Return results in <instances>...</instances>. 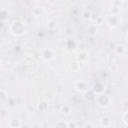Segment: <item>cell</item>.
<instances>
[{"label": "cell", "mask_w": 128, "mask_h": 128, "mask_svg": "<svg viewBox=\"0 0 128 128\" xmlns=\"http://www.w3.org/2000/svg\"><path fill=\"white\" fill-rule=\"evenodd\" d=\"M111 97L109 95H107L106 93L104 92H101V93H98L96 94V97H95V103L101 107V108H107L110 106L111 104Z\"/></svg>", "instance_id": "6da1fadb"}, {"label": "cell", "mask_w": 128, "mask_h": 128, "mask_svg": "<svg viewBox=\"0 0 128 128\" xmlns=\"http://www.w3.org/2000/svg\"><path fill=\"white\" fill-rule=\"evenodd\" d=\"M10 32L15 36H22L25 33V25L22 21H13L9 27Z\"/></svg>", "instance_id": "7a4b0ae2"}, {"label": "cell", "mask_w": 128, "mask_h": 128, "mask_svg": "<svg viewBox=\"0 0 128 128\" xmlns=\"http://www.w3.org/2000/svg\"><path fill=\"white\" fill-rule=\"evenodd\" d=\"M107 23L111 29H114L120 25L121 17L119 16V14H111V16H109L107 19Z\"/></svg>", "instance_id": "3957f363"}, {"label": "cell", "mask_w": 128, "mask_h": 128, "mask_svg": "<svg viewBox=\"0 0 128 128\" xmlns=\"http://www.w3.org/2000/svg\"><path fill=\"white\" fill-rule=\"evenodd\" d=\"M55 57V51L52 49V48H44L41 50V58L48 62V61H51L53 60Z\"/></svg>", "instance_id": "277c9868"}, {"label": "cell", "mask_w": 128, "mask_h": 128, "mask_svg": "<svg viewBox=\"0 0 128 128\" xmlns=\"http://www.w3.org/2000/svg\"><path fill=\"white\" fill-rule=\"evenodd\" d=\"M107 64L109 69L112 72H117L118 71V64H117V59L115 54H109L107 57Z\"/></svg>", "instance_id": "5b68a950"}, {"label": "cell", "mask_w": 128, "mask_h": 128, "mask_svg": "<svg viewBox=\"0 0 128 128\" xmlns=\"http://www.w3.org/2000/svg\"><path fill=\"white\" fill-rule=\"evenodd\" d=\"M74 89L77 91V92H80V93H83L85 92L86 90H88V83L84 80H78L74 83Z\"/></svg>", "instance_id": "8992f818"}, {"label": "cell", "mask_w": 128, "mask_h": 128, "mask_svg": "<svg viewBox=\"0 0 128 128\" xmlns=\"http://www.w3.org/2000/svg\"><path fill=\"white\" fill-rule=\"evenodd\" d=\"M95 97H96V94L91 89H88L85 92H83V98L88 102H95Z\"/></svg>", "instance_id": "52a82bcc"}, {"label": "cell", "mask_w": 128, "mask_h": 128, "mask_svg": "<svg viewBox=\"0 0 128 128\" xmlns=\"http://www.w3.org/2000/svg\"><path fill=\"white\" fill-rule=\"evenodd\" d=\"M99 124L102 127H111L113 125V121L109 116H102L99 119Z\"/></svg>", "instance_id": "ba28073f"}, {"label": "cell", "mask_w": 128, "mask_h": 128, "mask_svg": "<svg viewBox=\"0 0 128 128\" xmlns=\"http://www.w3.org/2000/svg\"><path fill=\"white\" fill-rule=\"evenodd\" d=\"M49 108V102L46 100H42L37 104V109L40 112H46Z\"/></svg>", "instance_id": "9c48e42d"}, {"label": "cell", "mask_w": 128, "mask_h": 128, "mask_svg": "<svg viewBox=\"0 0 128 128\" xmlns=\"http://www.w3.org/2000/svg\"><path fill=\"white\" fill-rule=\"evenodd\" d=\"M88 59V54L85 52V51H80L76 54V60L81 62V63H84L86 62Z\"/></svg>", "instance_id": "30bf717a"}, {"label": "cell", "mask_w": 128, "mask_h": 128, "mask_svg": "<svg viewBox=\"0 0 128 128\" xmlns=\"http://www.w3.org/2000/svg\"><path fill=\"white\" fill-rule=\"evenodd\" d=\"M81 64H82L81 62L75 60V61H73V62H71L69 64V68L71 69L72 72H78L81 69Z\"/></svg>", "instance_id": "8fae6325"}, {"label": "cell", "mask_w": 128, "mask_h": 128, "mask_svg": "<svg viewBox=\"0 0 128 128\" xmlns=\"http://www.w3.org/2000/svg\"><path fill=\"white\" fill-rule=\"evenodd\" d=\"M9 127L10 128H20V127H22V121L20 120V119H12V120H10L9 121Z\"/></svg>", "instance_id": "7c38bea8"}, {"label": "cell", "mask_w": 128, "mask_h": 128, "mask_svg": "<svg viewBox=\"0 0 128 128\" xmlns=\"http://www.w3.org/2000/svg\"><path fill=\"white\" fill-rule=\"evenodd\" d=\"M87 32L90 36H95L98 32V28L96 24H89L87 27Z\"/></svg>", "instance_id": "4fadbf2b"}, {"label": "cell", "mask_w": 128, "mask_h": 128, "mask_svg": "<svg viewBox=\"0 0 128 128\" xmlns=\"http://www.w3.org/2000/svg\"><path fill=\"white\" fill-rule=\"evenodd\" d=\"M71 107L69 106V105H62L61 106V108H60V112L63 114V115H65V116H69L70 114H71Z\"/></svg>", "instance_id": "5bb4252c"}, {"label": "cell", "mask_w": 128, "mask_h": 128, "mask_svg": "<svg viewBox=\"0 0 128 128\" xmlns=\"http://www.w3.org/2000/svg\"><path fill=\"white\" fill-rule=\"evenodd\" d=\"M9 100V96H8V93L4 90V89H1L0 90V102L1 103H4V102H8Z\"/></svg>", "instance_id": "9a60e30c"}, {"label": "cell", "mask_w": 128, "mask_h": 128, "mask_svg": "<svg viewBox=\"0 0 128 128\" xmlns=\"http://www.w3.org/2000/svg\"><path fill=\"white\" fill-rule=\"evenodd\" d=\"M125 51H126V48L123 45H116L114 48V52L117 55H122L125 53Z\"/></svg>", "instance_id": "2e32d148"}, {"label": "cell", "mask_w": 128, "mask_h": 128, "mask_svg": "<svg viewBox=\"0 0 128 128\" xmlns=\"http://www.w3.org/2000/svg\"><path fill=\"white\" fill-rule=\"evenodd\" d=\"M54 127H55V128H59V127L67 128V127H69V123L66 122V121H64V120H58L57 122H55Z\"/></svg>", "instance_id": "e0dca14e"}, {"label": "cell", "mask_w": 128, "mask_h": 128, "mask_svg": "<svg viewBox=\"0 0 128 128\" xmlns=\"http://www.w3.org/2000/svg\"><path fill=\"white\" fill-rule=\"evenodd\" d=\"M58 47L61 49V50H67L68 49V44H67V40H63V39H60L57 43Z\"/></svg>", "instance_id": "ac0fdd59"}, {"label": "cell", "mask_w": 128, "mask_h": 128, "mask_svg": "<svg viewBox=\"0 0 128 128\" xmlns=\"http://www.w3.org/2000/svg\"><path fill=\"white\" fill-rule=\"evenodd\" d=\"M32 14H33L35 17L40 16L41 14H43V8H42V7H34V8L32 9Z\"/></svg>", "instance_id": "d6986e66"}, {"label": "cell", "mask_w": 128, "mask_h": 128, "mask_svg": "<svg viewBox=\"0 0 128 128\" xmlns=\"http://www.w3.org/2000/svg\"><path fill=\"white\" fill-rule=\"evenodd\" d=\"M47 27L49 30H54L56 28V22L54 20H49L47 21Z\"/></svg>", "instance_id": "ffe728a7"}, {"label": "cell", "mask_w": 128, "mask_h": 128, "mask_svg": "<svg viewBox=\"0 0 128 128\" xmlns=\"http://www.w3.org/2000/svg\"><path fill=\"white\" fill-rule=\"evenodd\" d=\"M91 14H92V12L91 11H88V10H85L83 13H82V17L85 19V20H90V17H91Z\"/></svg>", "instance_id": "44dd1931"}, {"label": "cell", "mask_w": 128, "mask_h": 128, "mask_svg": "<svg viewBox=\"0 0 128 128\" xmlns=\"http://www.w3.org/2000/svg\"><path fill=\"white\" fill-rule=\"evenodd\" d=\"M110 12H111V14H119V12H120V7H118V6H113V5H112V7H111V9H110Z\"/></svg>", "instance_id": "7402d4cb"}, {"label": "cell", "mask_w": 128, "mask_h": 128, "mask_svg": "<svg viewBox=\"0 0 128 128\" xmlns=\"http://www.w3.org/2000/svg\"><path fill=\"white\" fill-rule=\"evenodd\" d=\"M122 121L125 123V125L128 126V110L124 112V114H123V116H122Z\"/></svg>", "instance_id": "603a6c76"}, {"label": "cell", "mask_w": 128, "mask_h": 128, "mask_svg": "<svg viewBox=\"0 0 128 128\" xmlns=\"http://www.w3.org/2000/svg\"><path fill=\"white\" fill-rule=\"evenodd\" d=\"M112 5H113V6L121 7V5H122V0H113V1H112Z\"/></svg>", "instance_id": "cb8c5ba5"}, {"label": "cell", "mask_w": 128, "mask_h": 128, "mask_svg": "<svg viewBox=\"0 0 128 128\" xmlns=\"http://www.w3.org/2000/svg\"><path fill=\"white\" fill-rule=\"evenodd\" d=\"M98 17H99V16H98L96 13H93V12H92L91 17H90V20H91V21H93V22H96V20L98 19Z\"/></svg>", "instance_id": "d4e9b609"}, {"label": "cell", "mask_w": 128, "mask_h": 128, "mask_svg": "<svg viewBox=\"0 0 128 128\" xmlns=\"http://www.w3.org/2000/svg\"><path fill=\"white\" fill-rule=\"evenodd\" d=\"M7 114H8V113H7V111H6L5 109H1V111H0V117H1L2 119L5 118Z\"/></svg>", "instance_id": "484cf974"}, {"label": "cell", "mask_w": 128, "mask_h": 128, "mask_svg": "<svg viewBox=\"0 0 128 128\" xmlns=\"http://www.w3.org/2000/svg\"><path fill=\"white\" fill-rule=\"evenodd\" d=\"M26 110H27L28 112H32V111L34 110V107H33L31 104H28V105H26Z\"/></svg>", "instance_id": "4316f807"}, {"label": "cell", "mask_w": 128, "mask_h": 128, "mask_svg": "<svg viewBox=\"0 0 128 128\" xmlns=\"http://www.w3.org/2000/svg\"><path fill=\"white\" fill-rule=\"evenodd\" d=\"M102 22V18L101 17H98V19L96 20V24H100Z\"/></svg>", "instance_id": "83f0119b"}, {"label": "cell", "mask_w": 128, "mask_h": 128, "mask_svg": "<svg viewBox=\"0 0 128 128\" xmlns=\"http://www.w3.org/2000/svg\"><path fill=\"white\" fill-rule=\"evenodd\" d=\"M126 39H127V41H128V33H127V35H126Z\"/></svg>", "instance_id": "f1b7e54d"}]
</instances>
